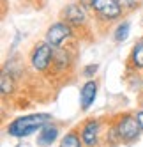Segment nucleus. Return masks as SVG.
Listing matches in <instances>:
<instances>
[{
    "mask_svg": "<svg viewBox=\"0 0 143 147\" xmlns=\"http://www.w3.org/2000/svg\"><path fill=\"white\" fill-rule=\"evenodd\" d=\"M51 115L48 113H30V115H23V117L14 119L11 124L7 126V133L16 138H23V136L32 135L34 131L41 129L43 126L49 124Z\"/></svg>",
    "mask_w": 143,
    "mask_h": 147,
    "instance_id": "nucleus-1",
    "label": "nucleus"
},
{
    "mask_svg": "<svg viewBox=\"0 0 143 147\" xmlns=\"http://www.w3.org/2000/svg\"><path fill=\"white\" fill-rule=\"evenodd\" d=\"M140 131H141L140 121L136 115H131V113L120 115L113 126V133L117 135V138L124 142H132L134 138H138Z\"/></svg>",
    "mask_w": 143,
    "mask_h": 147,
    "instance_id": "nucleus-2",
    "label": "nucleus"
},
{
    "mask_svg": "<svg viewBox=\"0 0 143 147\" xmlns=\"http://www.w3.org/2000/svg\"><path fill=\"white\" fill-rule=\"evenodd\" d=\"M53 46L48 45V43H39L34 50H32V55H30V64L32 67L39 73H44L49 69V66L53 64Z\"/></svg>",
    "mask_w": 143,
    "mask_h": 147,
    "instance_id": "nucleus-3",
    "label": "nucleus"
},
{
    "mask_svg": "<svg viewBox=\"0 0 143 147\" xmlns=\"http://www.w3.org/2000/svg\"><path fill=\"white\" fill-rule=\"evenodd\" d=\"M87 4L104 22H113L122 14V5L117 0H87Z\"/></svg>",
    "mask_w": 143,
    "mask_h": 147,
    "instance_id": "nucleus-4",
    "label": "nucleus"
},
{
    "mask_svg": "<svg viewBox=\"0 0 143 147\" xmlns=\"http://www.w3.org/2000/svg\"><path fill=\"white\" fill-rule=\"evenodd\" d=\"M71 34H73V30H71V25L67 22H57V23H53L48 28L46 43L51 45L53 48H60L64 41L71 37Z\"/></svg>",
    "mask_w": 143,
    "mask_h": 147,
    "instance_id": "nucleus-5",
    "label": "nucleus"
},
{
    "mask_svg": "<svg viewBox=\"0 0 143 147\" xmlns=\"http://www.w3.org/2000/svg\"><path fill=\"white\" fill-rule=\"evenodd\" d=\"M64 20L71 25V27H81V25H85L87 22V9L83 4H80V2H74V4H69L65 9H64Z\"/></svg>",
    "mask_w": 143,
    "mask_h": 147,
    "instance_id": "nucleus-6",
    "label": "nucleus"
},
{
    "mask_svg": "<svg viewBox=\"0 0 143 147\" xmlns=\"http://www.w3.org/2000/svg\"><path fill=\"white\" fill-rule=\"evenodd\" d=\"M99 133H101V122L90 119L81 126V140L87 147H94L99 142Z\"/></svg>",
    "mask_w": 143,
    "mask_h": 147,
    "instance_id": "nucleus-7",
    "label": "nucleus"
},
{
    "mask_svg": "<svg viewBox=\"0 0 143 147\" xmlns=\"http://www.w3.org/2000/svg\"><path fill=\"white\" fill-rule=\"evenodd\" d=\"M97 96V83L94 80H88L83 87H81V94H80V103H81V108L83 110H88L92 107Z\"/></svg>",
    "mask_w": 143,
    "mask_h": 147,
    "instance_id": "nucleus-8",
    "label": "nucleus"
},
{
    "mask_svg": "<svg viewBox=\"0 0 143 147\" xmlns=\"http://www.w3.org/2000/svg\"><path fill=\"white\" fill-rule=\"evenodd\" d=\"M57 136H58V128H57V126H53V124H46V126H43V128L39 129L37 144L43 145V147H46V145H49V144H53Z\"/></svg>",
    "mask_w": 143,
    "mask_h": 147,
    "instance_id": "nucleus-9",
    "label": "nucleus"
},
{
    "mask_svg": "<svg viewBox=\"0 0 143 147\" xmlns=\"http://www.w3.org/2000/svg\"><path fill=\"white\" fill-rule=\"evenodd\" d=\"M69 62H71V59H69L67 51L58 50V51H55V55H53V64L51 66H55L60 73H64L65 67H69Z\"/></svg>",
    "mask_w": 143,
    "mask_h": 147,
    "instance_id": "nucleus-10",
    "label": "nucleus"
},
{
    "mask_svg": "<svg viewBox=\"0 0 143 147\" xmlns=\"http://www.w3.org/2000/svg\"><path fill=\"white\" fill-rule=\"evenodd\" d=\"M131 64L136 69H143V41H140V43L132 48V51H131Z\"/></svg>",
    "mask_w": 143,
    "mask_h": 147,
    "instance_id": "nucleus-11",
    "label": "nucleus"
},
{
    "mask_svg": "<svg viewBox=\"0 0 143 147\" xmlns=\"http://www.w3.org/2000/svg\"><path fill=\"white\" fill-rule=\"evenodd\" d=\"M81 145H83V140H81V135H78L76 131H69L60 142V147H81Z\"/></svg>",
    "mask_w": 143,
    "mask_h": 147,
    "instance_id": "nucleus-12",
    "label": "nucleus"
},
{
    "mask_svg": "<svg viewBox=\"0 0 143 147\" xmlns=\"http://www.w3.org/2000/svg\"><path fill=\"white\" fill-rule=\"evenodd\" d=\"M14 90V80L11 75H7V73H2V82H0V92H2V96H7V94H11Z\"/></svg>",
    "mask_w": 143,
    "mask_h": 147,
    "instance_id": "nucleus-13",
    "label": "nucleus"
},
{
    "mask_svg": "<svg viewBox=\"0 0 143 147\" xmlns=\"http://www.w3.org/2000/svg\"><path fill=\"white\" fill-rule=\"evenodd\" d=\"M127 36H129V23H120V25L117 27L115 39L120 43V41H126V39H127Z\"/></svg>",
    "mask_w": 143,
    "mask_h": 147,
    "instance_id": "nucleus-14",
    "label": "nucleus"
},
{
    "mask_svg": "<svg viewBox=\"0 0 143 147\" xmlns=\"http://www.w3.org/2000/svg\"><path fill=\"white\" fill-rule=\"evenodd\" d=\"M122 5V9H134L138 5V0H117Z\"/></svg>",
    "mask_w": 143,
    "mask_h": 147,
    "instance_id": "nucleus-15",
    "label": "nucleus"
},
{
    "mask_svg": "<svg viewBox=\"0 0 143 147\" xmlns=\"http://www.w3.org/2000/svg\"><path fill=\"white\" fill-rule=\"evenodd\" d=\"M96 71H97V66H96V64H90V66H87V67L83 69V75L90 78V76L96 75Z\"/></svg>",
    "mask_w": 143,
    "mask_h": 147,
    "instance_id": "nucleus-16",
    "label": "nucleus"
},
{
    "mask_svg": "<svg viewBox=\"0 0 143 147\" xmlns=\"http://www.w3.org/2000/svg\"><path fill=\"white\" fill-rule=\"evenodd\" d=\"M136 117H138V121H140V126H141V131H143V110L136 113Z\"/></svg>",
    "mask_w": 143,
    "mask_h": 147,
    "instance_id": "nucleus-17",
    "label": "nucleus"
},
{
    "mask_svg": "<svg viewBox=\"0 0 143 147\" xmlns=\"http://www.w3.org/2000/svg\"><path fill=\"white\" fill-rule=\"evenodd\" d=\"M141 108H143V101H141Z\"/></svg>",
    "mask_w": 143,
    "mask_h": 147,
    "instance_id": "nucleus-18",
    "label": "nucleus"
}]
</instances>
